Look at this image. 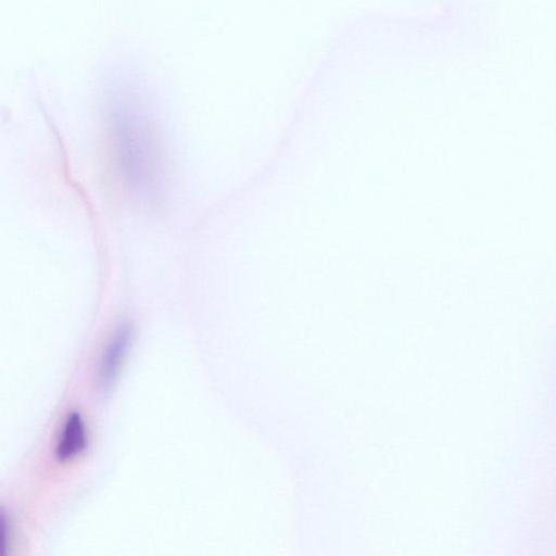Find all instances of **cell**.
<instances>
[{
    "mask_svg": "<svg viewBox=\"0 0 556 556\" xmlns=\"http://www.w3.org/2000/svg\"><path fill=\"white\" fill-rule=\"evenodd\" d=\"M110 143L117 174L137 197L155 200L165 182L166 167L160 138L140 111L114 109L109 122Z\"/></svg>",
    "mask_w": 556,
    "mask_h": 556,
    "instance_id": "1",
    "label": "cell"
},
{
    "mask_svg": "<svg viewBox=\"0 0 556 556\" xmlns=\"http://www.w3.org/2000/svg\"><path fill=\"white\" fill-rule=\"evenodd\" d=\"M132 342V328L119 325L105 342L97 364V384L105 392L115 383Z\"/></svg>",
    "mask_w": 556,
    "mask_h": 556,
    "instance_id": "2",
    "label": "cell"
},
{
    "mask_svg": "<svg viewBox=\"0 0 556 556\" xmlns=\"http://www.w3.org/2000/svg\"><path fill=\"white\" fill-rule=\"evenodd\" d=\"M88 441V427L81 414L68 413L55 441V458L61 463L76 458L87 448Z\"/></svg>",
    "mask_w": 556,
    "mask_h": 556,
    "instance_id": "3",
    "label": "cell"
},
{
    "mask_svg": "<svg viewBox=\"0 0 556 556\" xmlns=\"http://www.w3.org/2000/svg\"><path fill=\"white\" fill-rule=\"evenodd\" d=\"M13 542V526L8 511L0 507V556L10 554Z\"/></svg>",
    "mask_w": 556,
    "mask_h": 556,
    "instance_id": "4",
    "label": "cell"
}]
</instances>
